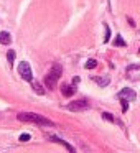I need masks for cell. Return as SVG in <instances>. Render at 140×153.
<instances>
[{"label":"cell","mask_w":140,"mask_h":153,"mask_svg":"<svg viewBox=\"0 0 140 153\" xmlns=\"http://www.w3.org/2000/svg\"><path fill=\"white\" fill-rule=\"evenodd\" d=\"M31 138V137H30V133H22V135H20V142H28V140H30Z\"/></svg>","instance_id":"16"},{"label":"cell","mask_w":140,"mask_h":153,"mask_svg":"<svg viewBox=\"0 0 140 153\" xmlns=\"http://www.w3.org/2000/svg\"><path fill=\"white\" fill-rule=\"evenodd\" d=\"M61 74H63V68H61V64L54 63V64H53V68L50 69V73H48L46 76H45V86H46L48 89L53 91L54 87H56L58 81H60Z\"/></svg>","instance_id":"2"},{"label":"cell","mask_w":140,"mask_h":153,"mask_svg":"<svg viewBox=\"0 0 140 153\" xmlns=\"http://www.w3.org/2000/svg\"><path fill=\"white\" fill-rule=\"evenodd\" d=\"M89 107H91L89 100H86V99H77V100H71V102L66 105V109L71 110V112H83V110H87Z\"/></svg>","instance_id":"3"},{"label":"cell","mask_w":140,"mask_h":153,"mask_svg":"<svg viewBox=\"0 0 140 153\" xmlns=\"http://www.w3.org/2000/svg\"><path fill=\"white\" fill-rule=\"evenodd\" d=\"M31 87H33V91L36 94H40V96H43L45 94V89H43V86H41L40 82H35V81H31Z\"/></svg>","instance_id":"10"},{"label":"cell","mask_w":140,"mask_h":153,"mask_svg":"<svg viewBox=\"0 0 140 153\" xmlns=\"http://www.w3.org/2000/svg\"><path fill=\"white\" fill-rule=\"evenodd\" d=\"M96 66H97V61L96 59H89L86 64H84V68H86V69H94Z\"/></svg>","instance_id":"12"},{"label":"cell","mask_w":140,"mask_h":153,"mask_svg":"<svg viewBox=\"0 0 140 153\" xmlns=\"http://www.w3.org/2000/svg\"><path fill=\"white\" fill-rule=\"evenodd\" d=\"M48 138H50L51 142H54V143H60V145H63L64 148H66V150H69L71 153H74V152H76V148H74L73 145H69V143H68L66 140L60 138V137H56V135H51V133H50V135H48Z\"/></svg>","instance_id":"6"},{"label":"cell","mask_w":140,"mask_h":153,"mask_svg":"<svg viewBox=\"0 0 140 153\" xmlns=\"http://www.w3.org/2000/svg\"><path fill=\"white\" fill-rule=\"evenodd\" d=\"M129 25H130V27H135V22H133L132 18H129Z\"/></svg>","instance_id":"19"},{"label":"cell","mask_w":140,"mask_h":153,"mask_svg":"<svg viewBox=\"0 0 140 153\" xmlns=\"http://www.w3.org/2000/svg\"><path fill=\"white\" fill-rule=\"evenodd\" d=\"M125 41H124V38L120 36V35H117L115 36V40H114V46H125Z\"/></svg>","instance_id":"11"},{"label":"cell","mask_w":140,"mask_h":153,"mask_svg":"<svg viewBox=\"0 0 140 153\" xmlns=\"http://www.w3.org/2000/svg\"><path fill=\"white\" fill-rule=\"evenodd\" d=\"M61 94L64 97H71L76 94V84H63L61 86Z\"/></svg>","instance_id":"7"},{"label":"cell","mask_w":140,"mask_h":153,"mask_svg":"<svg viewBox=\"0 0 140 153\" xmlns=\"http://www.w3.org/2000/svg\"><path fill=\"white\" fill-rule=\"evenodd\" d=\"M18 74L22 76V79L25 81H30L33 79V73H31V66L28 64V61H22L20 64H18Z\"/></svg>","instance_id":"4"},{"label":"cell","mask_w":140,"mask_h":153,"mask_svg":"<svg viewBox=\"0 0 140 153\" xmlns=\"http://www.w3.org/2000/svg\"><path fill=\"white\" fill-rule=\"evenodd\" d=\"M7 59H8V63H10V64H13V61H15V51H13V50H8Z\"/></svg>","instance_id":"13"},{"label":"cell","mask_w":140,"mask_h":153,"mask_svg":"<svg viewBox=\"0 0 140 153\" xmlns=\"http://www.w3.org/2000/svg\"><path fill=\"white\" fill-rule=\"evenodd\" d=\"M120 102H122V110H124V112H127V109H129V104H127V102H129V100L120 99Z\"/></svg>","instance_id":"17"},{"label":"cell","mask_w":140,"mask_h":153,"mask_svg":"<svg viewBox=\"0 0 140 153\" xmlns=\"http://www.w3.org/2000/svg\"><path fill=\"white\" fill-rule=\"evenodd\" d=\"M119 99H125V100H135L137 99V94L133 89H130V87H125V89H122L119 92Z\"/></svg>","instance_id":"5"},{"label":"cell","mask_w":140,"mask_h":153,"mask_svg":"<svg viewBox=\"0 0 140 153\" xmlns=\"http://www.w3.org/2000/svg\"><path fill=\"white\" fill-rule=\"evenodd\" d=\"M91 79H92L94 82H97L101 87H106L107 84L110 82V77H109V76H102V77H99V76H94V77H91Z\"/></svg>","instance_id":"8"},{"label":"cell","mask_w":140,"mask_h":153,"mask_svg":"<svg viewBox=\"0 0 140 153\" xmlns=\"http://www.w3.org/2000/svg\"><path fill=\"white\" fill-rule=\"evenodd\" d=\"M12 43V36L8 31H0V45H10Z\"/></svg>","instance_id":"9"},{"label":"cell","mask_w":140,"mask_h":153,"mask_svg":"<svg viewBox=\"0 0 140 153\" xmlns=\"http://www.w3.org/2000/svg\"><path fill=\"white\" fill-rule=\"evenodd\" d=\"M17 119L20 122H27V123H36V125L41 127H54V123L51 122L50 119L40 115V114H35V112H22L17 115Z\"/></svg>","instance_id":"1"},{"label":"cell","mask_w":140,"mask_h":153,"mask_svg":"<svg viewBox=\"0 0 140 153\" xmlns=\"http://www.w3.org/2000/svg\"><path fill=\"white\" fill-rule=\"evenodd\" d=\"M127 69H129V71H132V69H140V64H132V66H129Z\"/></svg>","instance_id":"18"},{"label":"cell","mask_w":140,"mask_h":153,"mask_svg":"<svg viewBox=\"0 0 140 153\" xmlns=\"http://www.w3.org/2000/svg\"><path fill=\"white\" fill-rule=\"evenodd\" d=\"M110 40V28H109V25H106V35H104V41H109Z\"/></svg>","instance_id":"15"},{"label":"cell","mask_w":140,"mask_h":153,"mask_svg":"<svg viewBox=\"0 0 140 153\" xmlns=\"http://www.w3.org/2000/svg\"><path fill=\"white\" fill-rule=\"evenodd\" d=\"M102 119L104 120H109V122H115V119H114V115L110 112H102Z\"/></svg>","instance_id":"14"}]
</instances>
